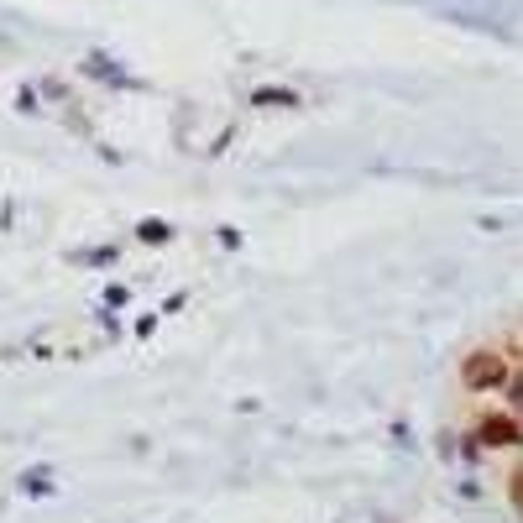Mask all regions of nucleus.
<instances>
[{"mask_svg":"<svg viewBox=\"0 0 523 523\" xmlns=\"http://www.w3.org/2000/svg\"><path fill=\"white\" fill-rule=\"evenodd\" d=\"M513 503H518V508H523V471H518V476H513Z\"/></svg>","mask_w":523,"mask_h":523,"instance_id":"nucleus-3","label":"nucleus"},{"mask_svg":"<svg viewBox=\"0 0 523 523\" xmlns=\"http://www.w3.org/2000/svg\"><path fill=\"white\" fill-rule=\"evenodd\" d=\"M482 440H487V445H518L523 435H518L513 419H487V424H482Z\"/></svg>","mask_w":523,"mask_h":523,"instance_id":"nucleus-2","label":"nucleus"},{"mask_svg":"<svg viewBox=\"0 0 523 523\" xmlns=\"http://www.w3.org/2000/svg\"><path fill=\"white\" fill-rule=\"evenodd\" d=\"M466 388H476V393H487V388H503L508 382V361L503 356H492V351H476L471 361H466Z\"/></svg>","mask_w":523,"mask_h":523,"instance_id":"nucleus-1","label":"nucleus"}]
</instances>
